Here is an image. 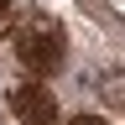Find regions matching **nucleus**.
<instances>
[{
	"label": "nucleus",
	"mask_w": 125,
	"mask_h": 125,
	"mask_svg": "<svg viewBox=\"0 0 125 125\" xmlns=\"http://www.w3.org/2000/svg\"><path fill=\"white\" fill-rule=\"evenodd\" d=\"M16 57H21L31 73H52V68H62V31L47 21V16H31V21L16 31Z\"/></svg>",
	"instance_id": "nucleus-1"
},
{
	"label": "nucleus",
	"mask_w": 125,
	"mask_h": 125,
	"mask_svg": "<svg viewBox=\"0 0 125 125\" xmlns=\"http://www.w3.org/2000/svg\"><path fill=\"white\" fill-rule=\"evenodd\" d=\"M5 104H10V115L21 120V125H52V120H57V99H52L42 83H16V89L5 94Z\"/></svg>",
	"instance_id": "nucleus-2"
},
{
	"label": "nucleus",
	"mask_w": 125,
	"mask_h": 125,
	"mask_svg": "<svg viewBox=\"0 0 125 125\" xmlns=\"http://www.w3.org/2000/svg\"><path fill=\"white\" fill-rule=\"evenodd\" d=\"M99 94H104V104L125 109V68H109V73L99 78Z\"/></svg>",
	"instance_id": "nucleus-3"
},
{
	"label": "nucleus",
	"mask_w": 125,
	"mask_h": 125,
	"mask_svg": "<svg viewBox=\"0 0 125 125\" xmlns=\"http://www.w3.org/2000/svg\"><path fill=\"white\" fill-rule=\"evenodd\" d=\"M68 125H104V120H99V115H73Z\"/></svg>",
	"instance_id": "nucleus-4"
},
{
	"label": "nucleus",
	"mask_w": 125,
	"mask_h": 125,
	"mask_svg": "<svg viewBox=\"0 0 125 125\" xmlns=\"http://www.w3.org/2000/svg\"><path fill=\"white\" fill-rule=\"evenodd\" d=\"M0 16H5V0H0Z\"/></svg>",
	"instance_id": "nucleus-5"
},
{
	"label": "nucleus",
	"mask_w": 125,
	"mask_h": 125,
	"mask_svg": "<svg viewBox=\"0 0 125 125\" xmlns=\"http://www.w3.org/2000/svg\"><path fill=\"white\" fill-rule=\"evenodd\" d=\"M0 125H5V115H0Z\"/></svg>",
	"instance_id": "nucleus-6"
}]
</instances>
